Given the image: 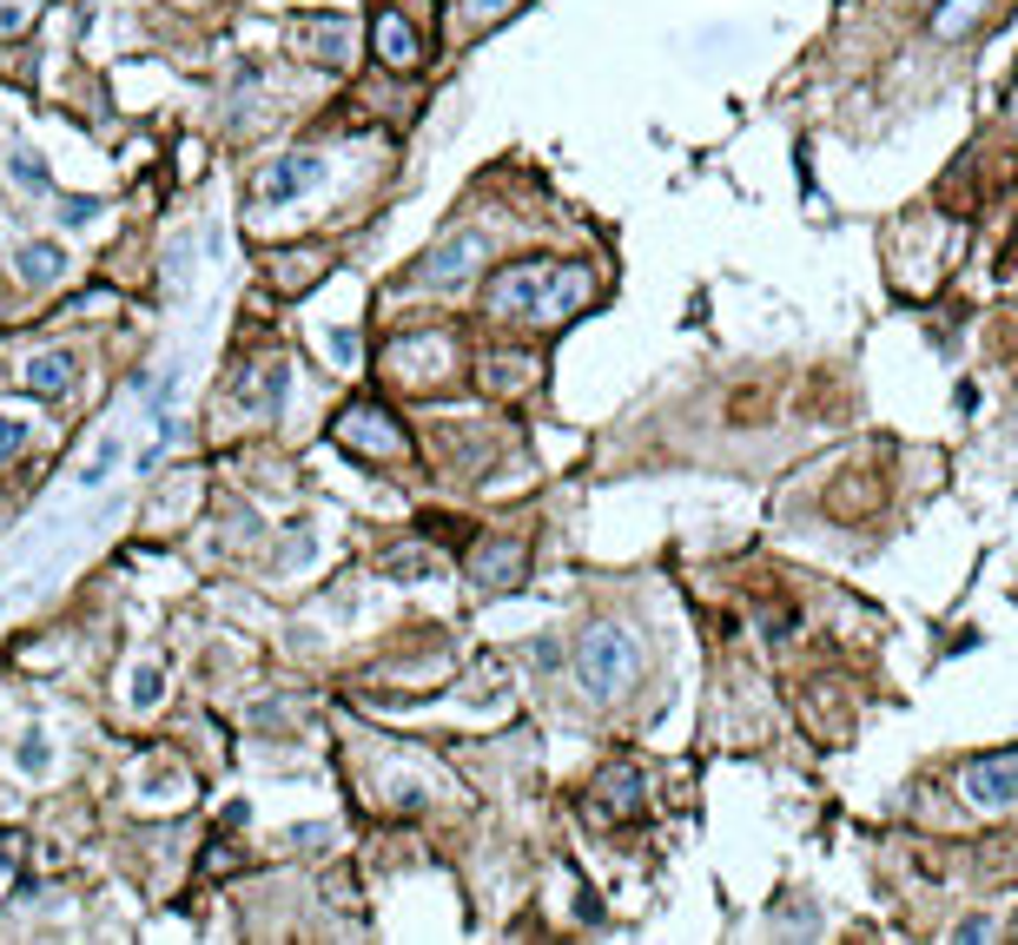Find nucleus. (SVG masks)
Listing matches in <instances>:
<instances>
[{
	"label": "nucleus",
	"instance_id": "1",
	"mask_svg": "<svg viewBox=\"0 0 1018 945\" xmlns=\"http://www.w3.org/2000/svg\"><path fill=\"white\" fill-rule=\"evenodd\" d=\"M575 681H582V695H596V701H622L642 681V642L629 629H616V622H596L575 642Z\"/></svg>",
	"mask_w": 1018,
	"mask_h": 945
},
{
	"label": "nucleus",
	"instance_id": "2",
	"mask_svg": "<svg viewBox=\"0 0 1018 945\" xmlns=\"http://www.w3.org/2000/svg\"><path fill=\"white\" fill-rule=\"evenodd\" d=\"M337 444L358 450V457H377V463H390V457L410 450V437H404V430H397L377 403H351L345 416H337Z\"/></svg>",
	"mask_w": 1018,
	"mask_h": 945
},
{
	"label": "nucleus",
	"instance_id": "3",
	"mask_svg": "<svg viewBox=\"0 0 1018 945\" xmlns=\"http://www.w3.org/2000/svg\"><path fill=\"white\" fill-rule=\"evenodd\" d=\"M450 358H457V344L444 337V331H417V337H397L390 344V377L397 384H437V377H450Z\"/></svg>",
	"mask_w": 1018,
	"mask_h": 945
},
{
	"label": "nucleus",
	"instance_id": "4",
	"mask_svg": "<svg viewBox=\"0 0 1018 945\" xmlns=\"http://www.w3.org/2000/svg\"><path fill=\"white\" fill-rule=\"evenodd\" d=\"M543 285H549V265L543 258H530V265H502L496 278H489V318H536V304H543Z\"/></svg>",
	"mask_w": 1018,
	"mask_h": 945
},
{
	"label": "nucleus",
	"instance_id": "5",
	"mask_svg": "<svg viewBox=\"0 0 1018 945\" xmlns=\"http://www.w3.org/2000/svg\"><path fill=\"white\" fill-rule=\"evenodd\" d=\"M489 258V232H457V238H444L431 258H423V285L431 291H450V285H463V278H476V265Z\"/></svg>",
	"mask_w": 1018,
	"mask_h": 945
},
{
	"label": "nucleus",
	"instance_id": "6",
	"mask_svg": "<svg viewBox=\"0 0 1018 945\" xmlns=\"http://www.w3.org/2000/svg\"><path fill=\"white\" fill-rule=\"evenodd\" d=\"M959 787H966V800H972L979 813H1011V807H1018V754L972 760Z\"/></svg>",
	"mask_w": 1018,
	"mask_h": 945
},
{
	"label": "nucleus",
	"instance_id": "7",
	"mask_svg": "<svg viewBox=\"0 0 1018 945\" xmlns=\"http://www.w3.org/2000/svg\"><path fill=\"white\" fill-rule=\"evenodd\" d=\"M523 575H530V549L517 536H483L470 549V582L476 588H517Z\"/></svg>",
	"mask_w": 1018,
	"mask_h": 945
},
{
	"label": "nucleus",
	"instance_id": "8",
	"mask_svg": "<svg viewBox=\"0 0 1018 945\" xmlns=\"http://www.w3.org/2000/svg\"><path fill=\"white\" fill-rule=\"evenodd\" d=\"M291 47L305 60H318V66H345L351 60V21L345 14H311V21L291 27Z\"/></svg>",
	"mask_w": 1018,
	"mask_h": 945
},
{
	"label": "nucleus",
	"instance_id": "9",
	"mask_svg": "<svg viewBox=\"0 0 1018 945\" xmlns=\"http://www.w3.org/2000/svg\"><path fill=\"white\" fill-rule=\"evenodd\" d=\"M588 291H596V278H588L582 265H549V285H543V304H536V324H562L588 304Z\"/></svg>",
	"mask_w": 1018,
	"mask_h": 945
},
{
	"label": "nucleus",
	"instance_id": "10",
	"mask_svg": "<svg viewBox=\"0 0 1018 945\" xmlns=\"http://www.w3.org/2000/svg\"><path fill=\"white\" fill-rule=\"evenodd\" d=\"M318 179H324V159H318V152H298V159H278L265 179H259V199H265V206H285V199L311 192Z\"/></svg>",
	"mask_w": 1018,
	"mask_h": 945
},
{
	"label": "nucleus",
	"instance_id": "11",
	"mask_svg": "<svg viewBox=\"0 0 1018 945\" xmlns=\"http://www.w3.org/2000/svg\"><path fill=\"white\" fill-rule=\"evenodd\" d=\"M73 377H79V358H73V351H34L27 371H21V384L40 390V397H66Z\"/></svg>",
	"mask_w": 1018,
	"mask_h": 945
},
{
	"label": "nucleus",
	"instance_id": "12",
	"mask_svg": "<svg viewBox=\"0 0 1018 945\" xmlns=\"http://www.w3.org/2000/svg\"><path fill=\"white\" fill-rule=\"evenodd\" d=\"M635 807H642V773L622 760V767H609V773H603V787H596V813H603V820H629Z\"/></svg>",
	"mask_w": 1018,
	"mask_h": 945
},
{
	"label": "nucleus",
	"instance_id": "13",
	"mask_svg": "<svg viewBox=\"0 0 1018 945\" xmlns=\"http://www.w3.org/2000/svg\"><path fill=\"white\" fill-rule=\"evenodd\" d=\"M371 40H377V60L397 66V73H410V66L423 60V40L404 27V14H377V34H371Z\"/></svg>",
	"mask_w": 1018,
	"mask_h": 945
},
{
	"label": "nucleus",
	"instance_id": "14",
	"mask_svg": "<svg viewBox=\"0 0 1018 945\" xmlns=\"http://www.w3.org/2000/svg\"><path fill=\"white\" fill-rule=\"evenodd\" d=\"M14 272H21L27 285H60V278H66V251H60L53 238H34V245L14 251Z\"/></svg>",
	"mask_w": 1018,
	"mask_h": 945
},
{
	"label": "nucleus",
	"instance_id": "15",
	"mask_svg": "<svg viewBox=\"0 0 1018 945\" xmlns=\"http://www.w3.org/2000/svg\"><path fill=\"white\" fill-rule=\"evenodd\" d=\"M979 21H985V0H946V8L932 14V34H940V40H966Z\"/></svg>",
	"mask_w": 1018,
	"mask_h": 945
},
{
	"label": "nucleus",
	"instance_id": "16",
	"mask_svg": "<svg viewBox=\"0 0 1018 945\" xmlns=\"http://www.w3.org/2000/svg\"><path fill=\"white\" fill-rule=\"evenodd\" d=\"M530 377H536V358H489L483 364V384L489 390H523Z\"/></svg>",
	"mask_w": 1018,
	"mask_h": 945
},
{
	"label": "nucleus",
	"instance_id": "17",
	"mask_svg": "<svg viewBox=\"0 0 1018 945\" xmlns=\"http://www.w3.org/2000/svg\"><path fill=\"white\" fill-rule=\"evenodd\" d=\"M47 0H0V40H21L34 21H40Z\"/></svg>",
	"mask_w": 1018,
	"mask_h": 945
},
{
	"label": "nucleus",
	"instance_id": "18",
	"mask_svg": "<svg viewBox=\"0 0 1018 945\" xmlns=\"http://www.w3.org/2000/svg\"><path fill=\"white\" fill-rule=\"evenodd\" d=\"M8 172H14V186L21 192H47L53 179H47V165L34 159V152H8Z\"/></svg>",
	"mask_w": 1018,
	"mask_h": 945
},
{
	"label": "nucleus",
	"instance_id": "19",
	"mask_svg": "<svg viewBox=\"0 0 1018 945\" xmlns=\"http://www.w3.org/2000/svg\"><path fill=\"white\" fill-rule=\"evenodd\" d=\"M278 390H285V371H265L259 384H238V403H245V410H272Z\"/></svg>",
	"mask_w": 1018,
	"mask_h": 945
},
{
	"label": "nucleus",
	"instance_id": "20",
	"mask_svg": "<svg viewBox=\"0 0 1018 945\" xmlns=\"http://www.w3.org/2000/svg\"><path fill=\"white\" fill-rule=\"evenodd\" d=\"M437 569V556H423V549H397L390 562H384V575H397V582H423Z\"/></svg>",
	"mask_w": 1018,
	"mask_h": 945
},
{
	"label": "nucleus",
	"instance_id": "21",
	"mask_svg": "<svg viewBox=\"0 0 1018 945\" xmlns=\"http://www.w3.org/2000/svg\"><path fill=\"white\" fill-rule=\"evenodd\" d=\"M159 687H165V674H159V661H146V668H133V708H152V701H159Z\"/></svg>",
	"mask_w": 1018,
	"mask_h": 945
},
{
	"label": "nucleus",
	"instance_id": "22",
	"mask_svg": "<svg viewBox=\"0 0 1018 945\" xmlns=\"http://www.w3.org/2000/svg\"><path fill=\"white\" fill-rule=\"evenodd\" d=\"M27 450V423L21 416H0V463H14Z\"/></svg>",
	"mask_w": 1018,
	"mask_h": 945
},
{
	"label": "nucleus",
	"instance_id": "23",
	"mask_svg": "<svg viewBox=\"0 0 1018 945\" xmlns=\"http://www.w3.org/2000/svg\"><path fill=\"white\" fill-rule=\"evenodd\" d=\"M21 767H27V773H47V767H53V747H47V734H27V741H21Z\"/></svg>",
	"mask_w": 1018,
	"mask_h": 945
},
{
	"label": "nucleus",
	"instance_id": "24",
	"mask_svg": "<svg viewBox=\"0 0 1018 945\" xmlns=\"http://www.w3.org/2000/svg\"><path fill=\"white\" fill-rule=\"evenodd\" d=\"M113 463H120V444L107 437V444H100V457L87 463V476H79V483H87V489H94V483H107V470H113Z\"/></svg>",
	"mask_w": 1018,
	"mask_h": 945
},
{
	"label": "nucleus",
	"instance_id": "25",
	"mask_svg": "<svg viewBox=\"0 0 1018 945\" xmlns=\"http://www.w3.org/2000/svg\"><path fill=\"white\" fill-rule=\"evenodd\" d=\"M324 344H331V358H337V364H358V331H331Z\"/></svg>",
	"mask_w": 1018,
	"mask_h": 945
},
{
	"label": "nucleus",
	"instance_id": "26",
	"mask_svg": "<svg viewBox=\"0 0 1018 945\" xmlns=\"http://www.w3.org/2000/svg\"><path fill=\"white\" fill-rule=\"evenodd\" d=\"M94 212H100V206H94V199H66V206H60V219H66V225H87V219H94Z\"/></svg>",
	"mask_w": 1018,
	"mask_h": 945
},
{
	"label": "nucleus",
	"instance_id": "27",
	"mask_svg": "<svg viewBox=\"0 0 1018 945\" xmlns=\"http://www.w3.org/2000/svg\"><path fill=\"white\" fill-rule=\"evenodd\" d=\"M291 840H298V846H324V840H331V826H298Z\"/></svg>",
	"mask_w": 1018,
	"mask_h": 945
},
{
	"label": "nucleus",
	"instance_id": "28",
	"mask_svg": "<svg viewBox=\"0 0 1018 945\" xmlns=\"http://www.w3.org/2000/svg\"><path fill=\"white\" fill-rule=\"evenodd\" d=\"M509 0H470V14H502Z\"/></svg>",
	"mask_w": 1018,
	"mask_h": 945
},
{
	"label": "nucleus",
	"instance_id": "29",
	"mask_svg": "<svg viewBox=\"0 0 1018 945\" xmlns=\"http://www.w3.org/2000/svg\"><path fill=\"white\" fill-rule=\"evenodd\" d=\"M8 859H14V833H0V867H8Z\"/></svg>",
	"mask_w": 1018,
	"mask_h": 945
}]
</instances>
